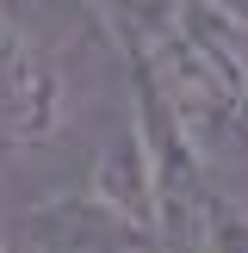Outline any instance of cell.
Returning <instances> with one entry per match:
<instances>
[{"label": "cell", "instance_id": "cell-4", "mask_svg": "<svg viewBox=\"0 0 248 253\" xmlns=\"http://www.w3.org/2000/svg\"><path fill=\"white\" fill-rule=\"evenodd\" d=\"M87 185H93L99 198H112L124 216H136V222L149 229V161H143V142H136L130 124H124L118 142L99 155V167H93V179H87ZM149 235H155V229H149Z\"/></svg>", "mask_w": 248, "mask_h": 253}, {"label": "cell", "instance_id": "cell-6", "mask_svg": "<svg viewBox=\"0 0 248 253\" xmlns=\"http://www.w3.org/2000/svg\"><path fill=\"white\" fill-rule=\"evenodd\" d=\"M186 19L205 31V43L236 68V81H242V93H248V25H236V19H223V12H211L205 0H186Z\"/></svg>", "mask_w": 248, "mask_h": 253}, {"label": "cell", "instance_id": "cell-1", "mask_svg": "<svg viewBox=\"0 0 248 253\" xmlns=\"http://www.w3.org/2000/svg\"><path fill=\"white\" fill-rule=\"evenodd\" d=\"M136 62L149 68L161 105L174 111V124L186 130L192 155L205 161L211 173L248 161V93H242V81H236V68L205 43V31H198L192 19H186L180 31H168Z\"/></svg>", "mask_w": 248, "mask_h": 253}, {"label": "cell", "instance_id": "cell-8", "mask_svg": "<svg viewBox=\"0 0 248 253\" xmlns=\"http://www.w3.org/2000/svg\"><path fill=\"white\" fill-rule=\"evenodd\" d=\"M0 253H12V241H6V229H0Z\"/></svg>", "mask_w": 248, "mask_h": 253}, {"label": "cell", "instance_id": "cell-3", "mask_svg": "<svg viewBox=\"0 0 248 253\" xmlns=\"http://www.w3.org/2000/svg\"><path fill=\"white\" fill-rule=\"evenodd\" d=\"M68 124V74L50 49L12 31L0 62V148H37Z\"/></svg>", "mask_w": 248, "mask_h": 253}, {"label": "cell", "instance_id": "cell-2", "mask_svg": "<svg viewBox=\"0 0 248 253\" xmlns=\"http://www.w3.org/2000/svg\"><path fill=\"white\" fill-rule=\"evenodd\" d=\"M12 253H155V235L93 185H56L12 216Z\"/></svg>", "mask_w": 248, "mask_h": 253}, {"label": "cell", "instance_id": "cell-7", "mask_svg": "<svg viewBox=\"0 0 248 253\" xmlns=\"http://www.w3.org/2000/svg\"><path fill=\"white\" fill-rule=\"evenodd\" d=\"M211 12H223V19H236V25H248V0H205Z\"/></svg>", "mask_w": 248, "mask_h": 253}, {"label": "cell", "instance_id": "cell-5", "mask_svg": "<svg viewBox=\"0 0 248 253\" xmlns=\"http://www.w3.org/2000/svg\"><path fill=\"white\" fill-rule=\"evenodd\" d=\"M198 253H248V204L211 179L205 222H198Z\"/></svg>", "mask_w": 248, "mask_h": 253}]
</instances>
